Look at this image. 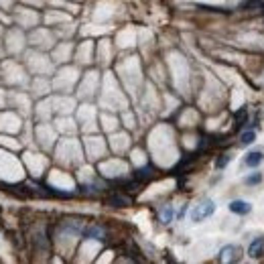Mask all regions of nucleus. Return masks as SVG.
<instances>
[{
    "label": "nucleus",
    "instance_id": "f257e3e1",
    "mask_svg": "<svg viewBox=\"0 0 264 264\" xmlns=\"http://www.w3.org/2000/svg\"><path fill=\"white\" fill-rule=\"evenodd\" d=\"M213 211H215V203L211 199H203V201H199L191 209V213H189L191 222H203V219L213 215Z\"/></svg>",
    "mask_w": 264,
    "mask_h": 264
},
{
    "label": "nucleus",
    "instance_id": "f03ea898",
    "mask_svg": "<svg viewBox=\"0 0 264 264\" xmlns=\"http://www.w3.org/2000/svg\"><path fill=\"white\" fill-rule=\"evenodd\" d=\"M219 262H240L242 260V248L236 244H228L219 250Z\"/></svg>",
    "mask_w": 264,
    "mask_h": 264
},
{
    "label": "nucleus",
    "instance_id": "7ed1b4c3",
    "mask_svg": "<svg viewBox=\"0 0 264 264\" xmlns=\"http://www.w3.org/2000/svg\"><path fill=\"white\" fill-rule=\"evenodd\" d=\"M83 238L104 242V240H106V230H104L102 226H98V224H92V226H87V228L83 230Z\"/></svg>",
    "mask_w": 264,
    "mask_h": 264
},
{
    "label": "nucleus",
    "instance_id": "20e7f679",
    "mask_svg": "<svg viewBox=\"0 0 264 264\" xmlns=\"http://www.w3.org/2000/svg\"><path fill=\"white\" fill-rule=\"evenodd\" d=\"M130 203H132V199L124 193H114L108 197V205H112V207H128Z\"/></svg>",
    "mask_w": 264,
    "mask_h": 264
},
{
    "label": "nucleus",
    "instance_id": "39448f33",
    "mask_svg": "<svg viewBox=\"0 0 264 264\" xmlns=\"http://www.w3.org/2000/svg\"><path fill=\"white\" fill-rule=\"evenodd\" d=\"M230 211L232 213H238V215H246V213L252 211V205L248 201H244V199H234L230 203Z\"/></svg>",
    "mask_w": 264,
    "mask_h": 264
},
{
    "label": "nucleus",
    "instance_id": "423d86ee",
    "mask_svg": "<svg viewBox=\"0 0 264 264\" xmlns=\"http://www.w3.org/2000/svg\"><path fill=\"white\" fill-rule=\"evenodd\" d=\"M248 256H250V258H260V256H264V236L252 240V244H250V248H248Z\"/></svg>",
    "mask_w": 264,
    "mask_h": 264
},
{
    "label": "nucleus",
    "instance_id": "0eeeda50",
    "mask_svg": "<svg viewBox=\"0 0 264 264\" xmlns=\"http://www.w3.org/2000/svg\"><path fill=\"white\" fill-rule=\"evenodd\" d=\"M173 217H175V209H173V205H169V203H165V205H161L159 207V219H161V224H171L173 222Z\"/></svg>",
    "mask_w": 264,
    "mask_h": 264
},
{
    "label": "nucleus",
    "instance_id": "6e6552de",
    "mask_svg": "<svg viewBox=\"0 0 264 264\" xmlns=\"http://www.w3.org/2000/svg\"><path fill=\"white\" fill-rule=\"evenodd\" d=\"M262 161H264V155H262V152H260V150H252V152H248V155H246L244 165L250 167V169H256Z\"/></svg>",
    "mask_w": 264,
    "mask_h": 264
},
{
    "label": "nucleus",
    "instance_id": "1a4fd4ad",
    "mask_svg": "<svg viewBox=\"0 0 264 264\" xmlns=\"http://www.w3.org/2000/svg\"><path fill=\"white\" fill-rule=\"evenodd\" d=\"M254 140H256V132L254 130H246V132H242V134H240V144L242 146H248Z\"/></svg>",
    "mask_w": 264,
    "mask_h": 264
},
{
    "label": "nucleus",
    "instance_id": "9d476101",
    "mask_svg": "<svg viewBox=\"0 0 264 264\" xmlns=\"http://www.w3.org/2000/svg\"><path fill=\"white\" fill-rule=\"evenodd\" d=\"M246 124H248V110L242 108L240 112L236 114V128H244Z\"/></svg>",
    "mask_w": 264,
    "mask_h": 264
},
{
    "label": "nucleus",
    "instance_id": "9b49d317",
    "mask_svg": "<svg viewBox=\"0 0 264 264\" xmlns=\"http://www.w3.org/2000/svg\"><path fill=\"white\" fill-rule=\"evenodd\" d=\"M262 6H264V0H246L242 4V8H246V10H260Z\"/></svg>",
    "mask_w": 264,
    "mask_h": 264
},
{
    "label": "nucleus",
    "instance_id": "f8f14e48",
    "mask_svg": "<svg viewBox=\"0 0 264 264\" xmlns=\"http://www.w3.org/2000/svg\"><path fill=\"white\" fill-rule=\"evenodd\" d=\"M260 181H262V173H258V171H256V173H252V175H248V177L244 179V183H246V185H258Z\"/></svg>",
    "mask_w": 264,
    "mask_h": 264
},
{
    "label": "nucleus",
    "instance_id": "ddd939ff",
    "mask_svg": "<svg viewBox=\"0 0 264 264\" xmlns=\"http://www.w3.org/2000/svg\"><path fill=\"white\" fill-rule=\"evenodd\" d=\"M150 171H152L150 167H144V169L136 171V179H138V181H144V179H148V177H150V175H152Z\"/></svg>",
    "mask_w": 264,
    "mask_h": 264
},
{
    "label": "nucleus",
    "instance_id": "4468645a",
    "mask_svg": "<svg viewBox=\"0 0 264 264\" xmlns=\"http://www.w3.org/2000/svg\"><path fill=\"white\" fill-rule=\"evenodd\" d=\"M230 159H232L230 155H222V157H219V159L215 161V167H217V169H226L228 163H230Z\"/></svg>",
    "mask_w": 264,
    "mask_h": 264
},
{
    "label": "nucleus",
    "instance_id": "2eb2a0df",
    "mask_svg": "<svg viewBox=\"0 0 264 264\" xmlns=\"http://www.w3.org/2000/svg\"><path fill=\"white\" fill-rule=\"evenodd\" d=\"M260 10H262V14H264V6H262V8H260Z\"/></svg>",
    "mask_w": 264,
    "mask_h": 264
}]
</instances>
